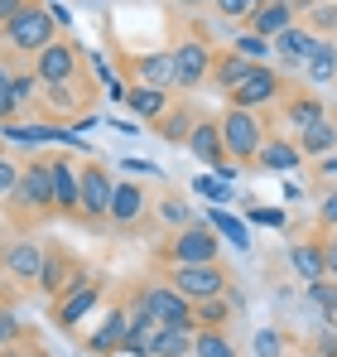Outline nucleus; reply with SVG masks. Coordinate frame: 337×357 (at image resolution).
<instances>
[{"mask_svg": "<svg viewBox=\"0 0 337 357\" xmlns=\"http://www.w3.org/2000/svg\"><path fill=\"white\" fill-rule=\"evenodd\" d=\"M49 10H54V20H58V29H68V24H72V15H68V5H58V0H54V5H49Z\"/></svg>", "mask_w": 337, "mask_h": 357, "instance_id": "8fccbe9b", "label": "nucleus"}, {"mask_svg": "<svg viewBox=\"0 0 337 357\" xmlns=\"http://www.w3.org/2000/svg\"><path fill=\"white\" fill-rule=\"evenodd\" d=\"M328 324H337V299H333V309H328Z\"/></svg>", "mask_w": 337, "mask_h": 357, "instance_id": "5fc2aeb1", "label": "nucleus"}, {"mask_svg": "<svg viewBox=\"0 0 337 357\" xmlns=\"http://www.w3.org/2000/svg\"><path fill=\"white\" fill-rule=\"evenodd\" d=\"M29 357H49V353H39V348H29Z\"/></svg>", "mask_w": 337, "mask_h": 357, "instance_id": "6e6d98bb", "label": "nucleus"}, {"mask_svg": "<svg viewBox=\"0 0 337 357\" xmlns=\"http://www.w3.org/2000/svg\"><path fill=\"white\" fill-rule=\"evenodd\" d=\"M289 266L299 271V280H304V285H313V280H328L323 241H294V246H289Z\"/></svg>", "mask_w": 337, "mask_h": 357, "instance_id": "5701e85b", "label": "nucleus"}, {"mask_svg": "<svg viewBox=\"0 0 337 357\" xmlns=\"http://www.w3.org/2000/svg\"><path fill=\"white\" fill-rule=\"evenodd\" d=\"M207 222H212V227H217V237L231 241L236 251H251V232H246V222H241V218H231L226 208H212V213H207Z\"/></svg>", "mask_w": 337, "mask_h": 357, "instance_id": "7c9ffc66", "label": "nucleus"}, {"mask_svg": "<svg viewBox=\"0 0 337 357\" xmlns=\"http://www.w3.org/2000/svg\"><path fill=\"white\" fill-rule=\"evenodd\" d=\"M308 290V299L323 309V319H328V309H333V299H337V280H313V285H304Z\"/></svg>", "mask_w": 337, "mask_h": 357, "instance_id": "ea45409f", "label": "nucleus"}, {"mask_svg": "<svg viewBox=\"0 0 337 357\" xmlns=\"http://www.w3.org/2000/svg\"><path fill=\"white\" fill-rule=\"evenodd\" d=\"M120 165L135 169V174H155V169H159V165H150V160H120Z\"/></svg>", "mask_w": 337, "mask_h": 357, "instance_id": "de8ad7c7", "label": "nucleus"}, {"mask_svg": "<svg viewBox=\"0 0 337 357\" xmlns=\"http://www.w3.org/2000/svg\"><path fill=\"white\" fill-rule=\"evenodd\" d=\"M116 174L107 165H82V218L87 222H111Z\"/></svg>", "mask_w": 337, "mask_h": 357, "instance_id": "9d476101", "label": "nucleus"}, {"mask_svg": "<svg viewBox=\"0 0 337 357\" xmlns=\"http://www.w3.org/2000/svg\"><path fill=\"white\" fill-rule=\"evenodd\" d=\"M44 256H49L44 241L19 237V241H10V246L0 251V266H5V275L19 280V285H39V275H44Z\"/></svg>", "mask_w": 337, "mask_h": 357, "instance_id": "f8f14e48", "label": "nucleus"}, {"mask_svg": "<svg viewBox=\"0 0 337 357\" xmlns=\"http://www.w3.org/2000/svg\"><path fill=\"white\" fill-rule=\"evenodd\" d=\"M328 116V107H323V97L318 92H294V97H284V126L299 135V130H308L313 121Z\"/></svg>", "mask_w": 337, "mask_h": 357, "instance_id": "4be33fe9", "label": "nucleus"}, {"mask_svg": "<svg viewBox=\"0 0 337 357\" xmlns=\"http://www.w3.org/2000/svg\"><path fill=\"white\" fill-rule=\"evenodd\" d=\"M212 63H217V49L203 34L178 39L173 44V87H203V82H212Z\"/></svg>", "mask_w": 337, "mask_h": 357, "instance_id": "0eeeda50", "label": "nucleus"}, {"mask_svg": "<svg viewBox=\"0 0 337 357\" xmlns=\"http://www.w3.org/2000/svg\"><path fill=\"white\" fill-rule=\"evenodd\" d=\"M222 145L226 155L236 160V165H256V155H260V145H265V121H260V112H246V107H226L222 116Z\"/></svg>", "mask_w": 337, "mask_h": 357, "instance_id": "7ed1b4c3", "label": "nucleus"}, {"mask_svg": "<svg viewBox=\"0 0 337 357\" xmlns=\"http://www.w3.org/2000/svg\"><path fill=\"white\" fill-rule=\"evenodd\" d=\"M308 353L313 357H337V324H323V328L308 338Z\"/></svg>", "mask_w": 337, "mask_h": 357, "instance_id": "4c0bfd02", "label": "nucleus"}, {"mask_svg": "<svg viewBox=\"0 0 337 357\" xmlns=\"http://www.w3.org/2000/svg\"><path fill=\"white\" fill-rule=\"evenodd\" d=\"M318 169H323V174H337V155H328V160H323Z\"/></svg>", "mask_w": 337, "mask_h": 357, "instance_id": "603ef678", "label": "nucleus"}, {"mask_svg": "<svg viewBox=\"0 0 337 357\" xmlns=\"http://www.w3.org/2000/svg\"><path fill=\"white\" fill-rule=\"evenodd\" d=\"M168 107H173L168 87H140V82H135V87H130V97H125V112H130L135 121H150V126L164 116Z\"/></svg>", "mask_w": 337, "mask_h": 357, "instance_id": "412c9836", "label": "nucleus"}, {"mask_svg": "<svg viewBox=\"0 0 337 357\" xmlns=\"http://www.w3.org/2000/svg\"><path fill=\"white\" fill-rule=\"evenodd\" d=\"M304 15H308V29H313L318 39L337 29V5H333V0H323V5H313V10H304Z\"/></svg>", "mask_w": 337, "mask_h": 357, "instance_id": "e433bc0d", "label": "nucleus"}, {"mask_svg": "<svg viewBox=\"0 0 337 357\" xmlns=\"http://www.w3.org/2000/svg\"><path fill=\"white\" fill-rule=\"evenodd\" d=\"M280 353H284V338L275 328H260L256 333V357H280Z\"/></svg>", "mask_w": 337, "mask_h": 357, "instance_id": "a19ab883", "label": "nucleus"}, {"mask_svg": "<svg viewBox=\"0 0 337 357\" xmlns=\"http://www.w3.org/2000/svg\"><path fill=\"white\" fill-rule=\"evenodd\" d=\"M10 213H24V218H49L54 213V165H49V155L44 160H24L19 188L10 198Z\"/></svg>", "mask_w": 337, "mask_h": 357, "instance_id": "20e7f679", "label": "nucleus"}, {"mask_svg": "<svg viewBox=\"0 0 337 357\" xmlns=\"http://www.w3.org/2000/svg\"><path fill=\"white\" fill-rule=\"evenodd\" d=\"M54 165V213L82 218V165L72 155H49Z\"/></svg>", "mask_w": 337, "mask_h": 357, "instance_id": "ddd939ff", "label": "nucleus"}, {"mask_svg": "<svg viewBox=\"0 0 337 357\" xmlns=\"http://www.w3.org/2000/svg\"><path fill=\"white\" fill-rule=\"evenodd\" d=\"M140 87H173V49H155V54H135L125 59Z\"/></svg>", "mask_w": 337, "mask_h": 357, "instance_id": "f3484780", "label": "nucleus"}, {"mask_svg": "<svg viewBox=\"0 0 337 357\" xmlns=\"http://www.w3.org/2000/svg\"><path fill=\"white\" fill-rule=\"evenodd\" d=\"M102 290H107V285H102V275H87L77 290L58 295V299H54V324L63 328V333H72V328H77V324H82V319L97 309V304H102Z\"/></svg>", "mask_w": 337, "mask_h": 357, "instance_id": "9b49d317", "label": "nucleus"}, {"mask_svg": "<svg viewBox=\"0 0 337 357\" xmlns=\"http://www.w3.org/2000/svg\"><path fill=\"white\" fill-rule=\"evenodd\" d=\"M0 357H29V343H15V348H0Z\"/></svg>", "mask_w": 337, "mask_h": 357, "instance_id": "3c124183", "label": "nucleus"}, {"mask_svg": "<svg viewBox=\"0 0 337 357\" xmlns=\"http://www.w3.org/2000/svg\"><path fill=\"white\" fill-rule=\"evenodd\" d=\"M10 92H15V102H19V107H29L34 97H44V82H39V73H34V68H24V73H15Z\"/></svg>", "mask_w": 337, "mask_h": 357, "instance_id": "f704fd0d", "label": "nucleus"}, {"mask_svg": "<svg viewBox=\"0 0 337 357\" xmlns=\"http://www.w3.org/2000/svg\"><path fill=\"white\" fill-rule=\"evenodd\" d=\"M188 150H193V160L198 165H207V169H222L226 160V145H222V121H207L198 116V126H193V135H188Z\"/></svg>", "mask_w": 337, "mask_h": 357, "instance_id": "4468645a", "label": "nucleus"}, {"mask_svg": "<svg viewBox=\"0 0 337 357\" xmlns=\"http://www.w3.org/2000/svg\"><path fill=\"white\" fill-rule=\"evenodd\" d=\"M280 5H299V0H280Z\"/></svg>", "mask_w": 337, "mask_h": 357, "instance_id": "4d7b16f0", "label": "nucleus"}, {"mask_svg": "<svg viewBox=\"0 0 337 357\" xmlns=\"http://www.w3.org/2000/svg\"><path fill=\"white\" fill-rule=\"evenodd\" d=\"M178 5H183V10H198V5H207V0H178Z\"/></svg>", "mask_w": 337, "mask_h": 357, "instance_id": "864d4df0", "label": "nucleus"}, {"mask_svg": "<svg viewBox=\"0 0 337 357\" xmlns=\"http://www.w3.org/2000/svg\"><path fill=\"white\" fill-rule=\"evenodd\" d=\"M125 338H130V309L120 304V309H111V314L102 319V328L87 338V348L97 357H120L125 353Z\"/></svg>", "mask_w": 337, "mask_h": 357, "instance_id": "dca6fc26", "label": "nucleus"}, {"mask_svg": "<svg viewBox=\"0 0 337 357\" xmlns=\"http://www.w3.org/2000/svg\"><path fill=\"white\" fill-rule=\"evenodd\" d=\"M289 24H299V10H294V5H280V0L260 5V10H256V15L246 20V29H251V34H260V39H270V44L280 39Z\"/></svg>", "mask_w": 337, "mask_h": 357, "instance_id": "aec40b11", "label": "nucleus"}, {"mask_svg": "<svg viewBox=\"0 0 337 357\" xmlns=\"http://www.w3.org/2000/svg\"><path fill=\"white\" fill-rule=\"evenodd\" d=\"M159 218H164L173 232H178V227H188V222H198V213H193L183 198H173V193H168V198H159Z\"/></svg>", "mask_w": 337, "mask_h": 357, "instance_id": "72a5a7b5", "label": "nucleus"}, {"mask_svg": "<svg viewBox=\"0 0 337 357\" xmlns=\"http://www.w3.org/2000/svg\"><path fill=\"white\" fill-rule=\"evenodd\" d=\"M251 68H256V63L241 59L236 49H217V63H212V87H222V92H236V87L251 77Z\"/></svg>", "mask_w": 337, "mask_h": 357, "instance_id": "b1692460", "label": "nucleus"}, {"mask_svg": "<svg viewBox=\"0 0 337 357\" xmlns=\"http://www.w3.org/2000/svg\"><path fill=\"white\" fill-rule=\"evenodd\" d=\"M19 169H24V160H10V155L0 150V208H10V198H15V188H19Z\"/></svg>", "mask_w": 337, "mask_h": 357, "instance_id": "473e14b6", "label": "nucleus"}, {"mask_svg": "<svg viewBox=\"0 0 337 357\" xmlns=\"http://www.w3.org/2000/svg\"><path fill=\"white\" fill-rule=\"evenodd\" d=\"M135 299L155 314V324H164V328H188V333H198V319H193V299H183L168 280H150V285H140Z\"/></svg>", "mask_w": 337, "mask_h": 357, "instance_id": "39448f33", "label": "nucleus"}, {"mask_svg": "<svg viewBox=\"0 0 337 357\" xmlns=\"http://www.w3.org/2000/svg\"><path fill=\"white\" fill-rule=\"evenodd\" d=\"M15 343H24V319L0 299V348H15Z\"/></svg>", "mask_w": 337, "mask_h": 357, "instance_id": "c9c22d12", "label": "nucleus"}, {"mask_svg": "<svg viewBox=\"0 0 337 357\" xmlns=\"http://www.w3.org/2000/svg\"><path fill=\"white\" fill-rule=\"evenodd\" d=\"M193 357H236V343L226 328H198L193 333Z\"/></svg>", "mask_w": 337, "mask_h": 357, "instance_id": "c756f323", "label": "nucleus"}, {"mask_svg": "<svg viewBox=\"0 0 337 357\" xmlns=\"http://www.w3.org/2000/svg\"><path fill=\"white\" fill-rule=\"evenodd\" d=\"M193 188H198L203 198H212V203H226V193H231V183H222L217 174H198V178H193Z\"/></svg>", "mask_w": 337, "mask_h": 357, "instance_id": "58836bf2", "label": "nucleus"}, {"mask_svg": "<svg viewBox=\"0 0 337 357\" xmlns=\"http://www.w3.org/2000/svg\"><path fill=\"white\" fill-rule=\"evenodd\" d=\"M164 280L183 299H193V304L217 299V295H226V290H231V285H226V266H222V261H207V266H168Z\"/></svg>", "mask_w": 337, "mask_h": 357, "instance_id": "423d86ee", "label": "nucleus"}, {"mask_svg": "<svg viewBox=\"0 0 337 357\" xmlns=\"http://www.w3.org/2000/svg\"><path fill=\"white\" fill-rule=\"evenodd\" d=\"M150 213V193L130 178H116V198H111V222L116 227H140Z\"/></svg>", "mask_w": 337, "mask_h": 357, "instance_id": "2eb2a0df", "label": "nucleus"}, {"mask_svg": "<svg viewBox=\"0 0 337 357\" xmlns=\"http://www.w3.org/2000/svg\"><path fill=\"white\" fill-rule=\"evenodd\" d=\"M294 145L304 150V160H308V155H323V160H328V155L337 150V121L333 116L313 121L308 130H299V135H294Z\"/></svg>", "mask_w": 337, "mask_h": 357, "instance_id": "393cba45", "label": "nucleus"}, {"mask_svg": "<svg viewBox=\"0 0 337 357\" xmlns=\"http://www.w3.org/2000/svg\"><path fill=\"white\" fill-rule=\"evenodd\" d=\"M217 5V15H226V20H251L256 15V0H212Z\"/></svg>", "mask_w": 337, "mask_h": 357, "instance_id": "79ce46f5", "label": "nucleus"}, {"mask_svg": "<svg viewBox=\"0 0 337 357\" xmlns=\"http://www.w3.org/2000/svg\"><path fill=\"white\" fill-rule=\"evenodd\" d=\"M24 5H34V0H0V29H5V24H10V20H15Z\"/></svg>", "mask_w": 337, "mask_h": 357, "instance_id": "49530a36", "label": "nucleus"}, {"mask_svg": "<svg viewBox=\"0 0 337 357\" xmlns=\"http://www.w3.org/2000/svg\"><path fill=\"white\" fill-rule=\"evenodd\" d=\"M318 227H328V232H337V188L323 198V208H318Z\"/></svg>", "mask_w": 337, "mask_h": 357, "instance_id": "c03bdc74", "label": "nucleus"}, {"mask_svg": "<svg viewBox=\"0 0 337 357\" xmlns=\"http://www.w3.org/2000/svg\"><path fill=\"white\" fill-rule=\"evenodd\" d=\"M323 261H328V280H337V232L323 237Z\"/></svg>", "mask_w": 337, "mask_h": 357, "instance_id": "a18cd8bd", "label": "nucleus"}, {"mask_svg": "<svg viewBox=\"0 0 337 357\" xmlns=\"http://www.w3.org/2000/svg\"><path fill=\"white\" fill-rule=\"evenodd\" d=\"M280 97H284V77L270 68V63H256V68H251V77H246L236 92H226V107L260 112V107H275Z\"/></svg>", "mask_w": 337, "mask_h": 357, "instance_id": "1a4fd4ad", "label": "nucleus"}, {"mask_svg": "<svg viewBox=\"0 0 337 357\" xmlns=\"http://www.w3.org/2000/svg\"><path fill=\"white\" fill-rule=\"evenodd\" d=\"M193 126H198V112L193 107H168L164 116L155 121V130H159V140H168V145H188V135H193Z\"/></svg>", "mask_w": 337, "mask_h": 357, "instance_id": "a878e982", "label": "nucleus"}, {"mask_svg": "<svg viewBox=\"0 0 337 357\" xmlns=\"http://www.w3.org/2000/svg\"><path fill=\"white\" fill-rule=\"evenodd\" d=\"M236 309H241V299H231V290L217 299H203V304H193V319H198V328H226L231 319H236Z\"/></svg>", "mask_w": 337, "mask_h": 357, "instance_id": "bb28decb", "label": "nucleus"}, {"mask_svg": "<svg viewBox=\"0 0 337 357\" xmlns=\"http://www.w3.org/2000/svg\"><path fill=\"white\" fill-rule=\"evenodd\" d=\"M231 49H236L241 59H251V63H265L270 54H275V44H270V39H260V34H251V29H241V34L231 39Z\"/></svg>", "mask_w": 337, "mask_h": 357, "instance_id": "2f4dec72", "label": "nucleus"}, {"mask_svg": "<svg viewBox=\"0 0 337 357\" xmlns=\"http://www.w3.org/2000/svg\"><path fill=\"white\" fill-rule=\"evenodd\" d=\"M323 39L308 29V24H289L280 39H275V54H280V63L284 68H304V63L313 59V49H318Z\"/></svg>", "mask_w": 337, "mask_h": 357, "instance_id": "a211bd4d", "label": "nucleus"}, {"mask_svg": "<svg viewBox=\"0 0 337 357\" xmlns=\"http://www.w3.org/2000/svg\"><path fill=\"white\" fill-rule=\"evenodd\" d=\"M304 357H313V353H304Z\"/></svg>", "mask_w": 337, "mask_h": 357, "instance_id": "13d9d810", "label": "nucleus"}, {"mask_svg": "<svg viewBox=\"0 0 337 357\" xmlns=\"http://www.w3.org/2000/svg\"><path fill=\"white\" fill-rule=\"evenodd\" d=\"M304 165V150L289 140V135H265L260 155H256V169H270V174H289Z\"/></svg>", "mask_w": 337, "mask_h": 357, "instance_id": "6ab92c4d", "label": "nucleus"}, {"mask_svg": "<svg viewBox=\"0 0 337 357\" xmlns=\"http://www.w3.org/2000/svg\"><path fill=\"white\" fill-rule=\"evenodd\" d=\"M150 357H193V333L188 328H155L150 338Z\"/></svg>", "mask_w": 337, "mask_h": 357, "instance_id": "cd10ccee", "label": "nucleus"}, {"mask_svg": "<svg viewBox=\"0 0 337 357\" xmlns=\"http://www.w3.org/2000/svg\"><path fill=\"white\" fill-rule=\"evenodd\" d=\"M164 261L168 266H207V261H222V237L207 218L178 227L173 237L164 241Z\"/></svg>", "mask_w": 337, "mask_h": 357, "instance_id": "f03ea898", "label": "nucleus"}, {"mask_svg": "<svg viewBox=\"0 0 337 357\" xmlns=\"http://www.w3.org/2000/svg\"><path fill=\"white\" fill-rule=\"evenodd\" d=\"M304 73H308V87H323V82H337V44H318L313 49V59L304 63Z\"/></svg>", "mask_w": 337, "mask_h": 357, "instance_id": "c85d7f7f", "label": "nucleus"}, {"mask_svg": "<svg viewBox=\"0 0 337 357\" xmlns=\"http://www.w3.org/2000/svg\"><path fill=\"white\" fill-rule=\"evenodd\" d=\"M54 39H63V29H58L54 10H49L44 0L24 5V10L5 24V44H10V49H19V54H29V59H39Z\"/></svg>", "mask_w": 337, "mask_h": 357, "instance_id": "f257e3e1", "label": "nucleus"}, {"mask_svg": "<svg viewBox=\"0 0 337 357\" xmlns=\"http://www.w3.org/2000/svg\"><path fill=\"white\" fill-rule=\"evenodd\" d=\"M29 68L39 73V82L44 87H63V82H77L82 77V49L63 34V39H54L39 59H29Z\"/></svg>", "mask_w": 337, "mask_h": 357, "instance_id": "6e6552de", "label": "nucleus"}, {"mask_svg": "<svg viewBox=\"0 0 337 357\" xmlns=\"http://www.w3.org/2000/svg\"><path fill=\"white\" fill-rule=\"evenodd\" d=\"M246 218H251V222H260V227H275V232H280L284 222H289V218H284V208H260V203H256Z\"/></svg>", "mask_w": 337, "mask_h": 357, "instance_id": "37998d69", "label": "nucleus"}, {"mask_svg": "<svg viewBox=\"0 0 337 357\" xmlns=\"http://www.w3.org/2000/svg\"><path fill=\"white\" fill-rule=\"evenodd\" d=\"M10 82H15V68H10V59H5V54H0V92H5V87H10Z\"/></svg>", "mask_w": 337, "mask_h": 357, "instance_id": "09e8293b", "label": "nucleus"}]
</instances>
